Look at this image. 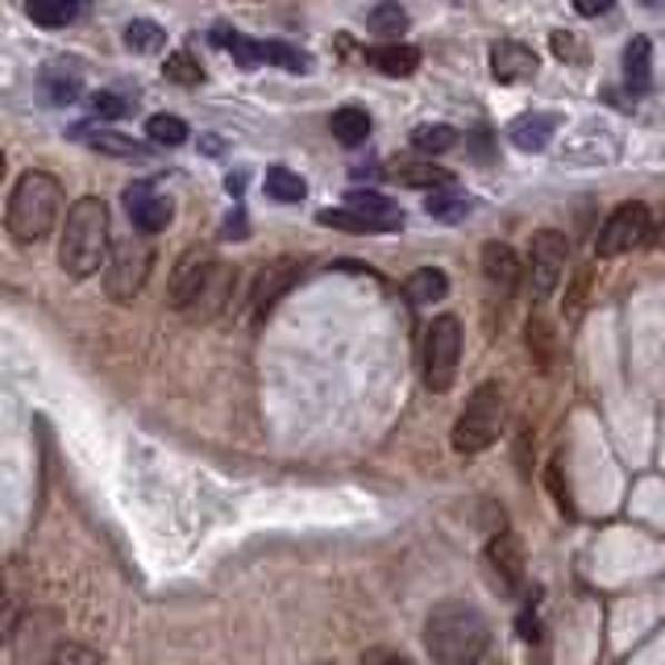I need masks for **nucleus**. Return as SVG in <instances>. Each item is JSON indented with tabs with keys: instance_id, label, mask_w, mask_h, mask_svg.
Masks as SVG:
<instances>
[{
	"instance_id": "43",
	"label": "nucleus",
	"mask_w": 665,
	"mask_h": 665,
	"mask_svg": "<svg viewBox=\"0 0 665 665\" xmlns=\"http://www.w3.org/2000/svg\"><path fill=\"white\" fill-rule=\"evenodd\" d=\"M574 9L583 17H603L607 9H616V0H574Z\"/></svg>"
},
{
	"instance_id": "3",
	"label": "nucleus",
	"mask_w": 665,
	"mask_h": 665,
	"mask_svg": "<svg viewBox=\"0 0 665 665\" xmlns=\"http://www.w3.org/2000/svg\"><path fill=\"white\" fill-rule=\"evenodd\" d=\"M59 212H63V188L50 171H26L17 179L13 196H9V212H4V225L17 241H42L59 225Z\"/></svg>"
},
{
	"instance_id": "49",
	"label": "nucleus",
	"mask_w": 665,
	"mask_h": 665,
	"mask_svg": "<svg viewBox=\"0 0 665 665\" xmlns=\"http://www.w3.org/2000/svg\"><path fill=\"white\" fill-rule=\"evenodd\" d=\"M0 175H4V150H0Z\"/></svg>"
},
{
	"instance_id": "34",
	"label": "nucleus",
	"mask_w": 665,
	"mask_h": 665,
	"mask_svg": "<svg viewBox=\"0 0 665 665\" xmlns=\"http://www.w3.org/2000/svg\"><path fill=\"white\" fill-rule=\"evenodd\" d=\"M162 71H167V80H171V83H183V88H196V83L205 80V67L196 63L188 50H175L171 59H167V67H162Z\"/></svg>"
},
{
	"instance_id": "46",
	"label": "nucleus",
	"mask_w": 665,
	"mask_h": 665,
	"mask_svg": "<svg viewBox=\"0 0 665 665\" xmlns=\"http://www.w3.org/2000/svg\"><path fill=\"white\" fill-rule=\"evenodd\" d=\"M649 246H665V208L657 212V217H653V241H649Z\"/></svg>"
},
{
	"instance_id": "41",
	"label": "nucleus",
	"mask_w": 665,
	"mask_h": 665,
	"mask_svg": "<svg viewBox=\"0 0 665 665\" xmlns=\"http://www.w3.org/2000/svg\"><path fill=\"white\" fill-rule=\"evenodd\" d=\"M545 487H549V495L557 499V507H562L566 516H574V499H570V492H566V478H562V466H557V461L545 470Z\"/></svg>"
},
{
	"instance_id": "29",
	"label": "nucleus",
	"mask_w": 665,
	"mask_h": 665,
	"mask_svg": "<svg viewBox=\"0 0 665 665\" xmlns=\"http://www.w3.org/2000/svg\"><path fill=\"white\" fill-rule=\"evenodd\" d=\"M413 146L420 150V155H445V150H454V146H458V129L441 126V121H433V126H416Z\"/></svg>"
},
{
	"instance_id": "30",
	"label": "nucleus",
	"mask_w": 665,
	"mask_h": 665,
	"mask_svg": "<svg viewBox=\"0 0 665 665\" xmlns=\"http://www.w3.org/2000/svg\"><path fill=\"white\" fill-rule=\"evenodd\" d=\"M162 42H167V33H162V26H155V21H129L126 26V47L133 50V54H159Z\"/></svg>"
},
{
	"instance_id": "1",
	"label": "nucleus",
	"mask_w": 665,
	"mask_h": 665,
	"mask_svg": "<svg viewBox=\"0 0 665 665\" xmlns=\"http://www.w3.org/2000/svg\"><path fill=\"white\" fill-rule=\"evenodd\" d=\"M112 254V225H109V205L100 196H83L67 208L63 221V241H59V267L71 279H88L109 262Z\"/></svg>"
},
{
	"instance_id": "6",
	"label": "nucleus",
	"mask_w": 665,
	"mask_h": 665,
	"mask_svg": "<svg viewBox=\"0 0 665 665\" xmlns=\"http://www.w3.org/2000/svg\"><path fill=\"white\" fill-rule=\"evenodd\" d=\"M150 267H155V246L142 238H126L117 241L105 262V296L117 304H129L142 296L146 279H150Z\"/></svg>"
},
{
	"instance_id": "19",
	"label": "nucleus",
	"mask_w": 665,
	"mask_h": 665,
	"mask_svg": "<svg viewBox=\"0 0 665 665\" xmlns=\"http://www.w3.org/2000/svg\"><path fill=\"white\" fill-rule=\"evenodd\" d=\"M370 63L379 67L383 76H391V80H408L420 67V50L408 47V42H383V47L370 50Z\"/></svg>"
},
{
	"instance_id": "10",
	"label": "nucleus",
	"mask_w": 665,
	"mask_h": 665,
	"mask_svg": "<svg viewBox=\"0 0 665 665\" xmlns=\"http://www.w3.org/2000/svg\"><path fill=\"white\" fill-rule=\"evenodd\" d=\"M570 262V241L557 229H540L533 238V254H528V275H533V291L537 300H545L557 284H562V270Z\"/></svg>"
},
{
	"instance_id": "12",
	"label": "nucleus",
	"mask_w": 665,
	"mask_h": 665,
	"mask_svg": "<svg viewBox=\"0 0 665 665\" xmlns=\"http://www.w3.org/2000/svg\"><path fill=\"white\" fill-rule=\"evenodd\" d=\"M126 208H129V221H133L138 234H162L175 217V205L167 200V196H159L150 183H129Z\"/></svg>"
},
{
	"instance_id": "24",
	"label": "nucleus",
	"mask_w": 665,
	"mask_h": 665,
	"mask_svg": "<svg viewBox=\"0 0 665 665\" xmlns=\"http://www.w3.org/2000/svg\"><path fill=\"white\" fill-rule=\"evenodd\" d=\"M425 208H428V217H433V221H441V225H458V221L470 217V200H466L461 191H449V188L433 191Z\"/></svg>"
},
{
	"instance_id": "37",
	"label": "nucleus",
	"mask_w": 665,
	"mask_h": 665,
	"mask_svg": "<svg viewBox=\"0 0 665 665\" xmlns=\"http://www.w3.org/2000/svg\"><path fill=\"white\" fill-rule=\"evenodd\" d=\"M258 47H262V63L287 67V71H304L308 67V59L296 47H287V42H258Z\"/></svg>"
},
{
	"instance_id": "11",
	"label": "nucleus",
	"mask_w": 665,
	"mask_h": 665,
	"mask_svg": "<svg viewBox=\"0 0 665 665\" xmlns=\"http://www.w3.org/2000/svg\"><path fill=\"white\" fill-rule=\"evenodd\" d=\"M304 275V262L300 258H275L267 267L254 275V287H250V312L254 317H267L275 304L284 300L291 287L300 284Z\"/></svg>"
},
{
	"instance_id": "27",
	"label": "nucleus",
	"mask_w": 665,
	"mask_h": 665,
	"mask_svg": "<svg viewBox=\"0 0 665 665\" xmlns=\"http://www.w3.org/2000/svg\"><path fill=\"white\" fill-rule=\"evenodd\" d=\"M229 284H234V270L229 267L212 270V279H208V287L200 291V300L191 304V317H212V312H221L225 296H229Z\"/></svg>"
},
{
	"instance_id": "14",
	"label": "nucleus",
	"mask_w": 665,
	"mask_h": 665,
	"mask_svg": "<svg viewBox=\"0 0 665 665\" xmlns=\"http://www.w3.org/2000/svg\"><path fill=\"white\" fill-rule=\"evenodd\" d=\"M487 562L495 566V574L507 583V590H516L524 583V570H528V549L516 533H499V537L487 545Z\"/></svg>"
},
{
	"instance_id": "39",
	"label": "nucleus",
	"mask_w": 665,
	"mask_h": 665,
	"mask_svg": "<svg viewBox=\"0 0 665 665\" xmlns=\"http://www.w3.org/2000/svg\"><path fill=\"white\" fill-rule=\"evenodd\" d=\"M50 665H100V653L80 645V641H63L59 653L50 657Z\"/></svg>"
},
{
	"instance_id": "47",
	"label": "nucleus",
	"mask_w": 665,
	"mask_h": 665,
	"mask_svg": "<svg viewBox=\"0 0 665 665\" xmlns=\"http://www.w3.org/2000/svg\"><path fill=\"white\" fill-rule=\"evenodd\" d=\"M478 159H492V129H478Z\"/></svg>"
},
{
	"instance_id": "25",
	"label": "nucleus",
	"mask_w": 665,
	"mask_h": 665,
	"mask_svg": "<svg viewBox=\"0 0 665 665\" xmlns=\"http://www.w3.org/2000/svg\"><path fill=\"white\" fill-rule=\"evenodd\" d=\"M624 76L633 88H649L653 76V42L649 38H633L628 50H624Z\"/></svg>"
},
{
	"instance_id": "5",
	"label": "nucleus",
	"mask_w": 665,
	"mask_h": 665,
	"mask_svg": "<svg viewBox=\"0 0 665 665\" xmlns=\"http://www.w3.org/2000/svg\"><path fill=\"white\" fill-rule=\"evenodd\" d=\"M420 363H425V383L428 391H449L458 379L461 363V320L454 312L428 320L425 346H420Z\"/></svg>"
},
{
	"instance_id": "28",
	"label": "nucleus",
	"mask_w": 665,
	"mask_h": 665,
	"mask_svg": "<svg viewBox=\"0 0 665 665\" xmlns=\"http://www.w3.org/2000/svg\"><path fill=\"white\" fill-rule=\"evenodd\" d=\"M267 196L270 200H279V205H300L304 196H308V183H304L296 171H287V167H270L267 171Z\"/></svg>"
},
{
	"instance_id": "35",
	"label": "nucleus",
	"mask_w": 665,
	"mask_h": 665,
	"mask_svg": "<svg viewBox=\"0 0 665 665\" xmlns=\"http://www.w3.org/2000/svg\"><path fill=\"white\" fill-rule=\"evenodd\" d=\"M42 88H47L50 105H71V100L80 96V76H71V71H47V76H42Z\"/></svg>"
},
{
	"instance_id": "45",
	"label": "nucleus",
	"mask_w": 665,
	"mask_h": 665,
	"mask_svg": "<svg viewBox=\"0 0 665 665\" xmlns=\"http://www.w3.org/2000/svg\"><path fill=\"white\" fill-rule=\"evenodd\" d=\"M520 636H524V641H540V628H537L533 607H524V612H520Z\"/></svg>"
},
{
	"instance_id": "4",
	"label": "nucleus",
	"mask_w": 665,
	"mask_h": 665,
	"mask_svg": "<svg viewBox=\"0 0 665 665\" xmlns=\"http://www.w3.org/2000/svg\"><path fill=\"white\" fill-rule=\"evenodd\" d=\"M504 433V387L499 383H483L475 396L466 399L458 425H454V449L458 454H483L492 449Z\"/></svg>"
},
{
	"instance_id": "38",
	"label": "nucleus",
	"mask_w": 665,
	"mask_h": 665,
	"mask_svg": "<svg viewBox=\"0 0 665 665\" xmlns=\"http://www.w3.org/2000/svg\"><path fill=\"white\" fill-rule=\"evenodd\" d=\"M586 296H590V270H574V284L566 291V320H578L586 312Z\"/></svg>"
},
{
	"instance_id": "33",
	"label": "nucleus",
	"mask_w": 665,
	"mask_h": 665,
	"mask_svg": "<svg viewBox=\"0 0 665 665\" xmlns=\"http://www.w3.org/2000/svg\"><path fill=\"white\" fill-rule=\"evenodd\" d=\"M317 221L329 225V229H346V234H379L375 221H366L363 212H354V208H325Z\"/></svg>"
},
{
	"instance_id": "8",
	"label": "nucleus",
	"mask_w": 665,
	"mask_h": 665,
	"mask_svg": "<svg viewBox=\"0 0 665 665\" xmlns=\"http://www.w3.org/2000/svg\"><path fill=\"white\" fill-rule=\"evenodd\" d=\"M59 645H63V628L50 612H21L13 636H9L17 665H50Z\"/></svg>"
},
{
	"instance_id": "26",
	"label": "nucleus",
	"mask_w": 665,
	"mask_h": 665,
	"mask_svg": "<svg viewBox=\"0 0 665 665\" xmlns=\"http://www.w3.org/2000/svg\"><path fill=\"white\" fill-rule=\"evenodd\" d=\"M92 150H105V155H117V159H142L146 146H138L126 133H112V129H80Z\"/></svg>"
},
{
	"instance_id": "40",
	"label": "nucleus",
	"mask_w": 665,
	"mask_h": 665,
	"mask_svg": "<svg viewBox=\"0 0 665 665\" xmlns=\"http://www.w3.org/2000/svg\"><path fill=\"white\" fill-rule=\"evenodd\" d=\"M126 112H129V105L117 92L92 96V117H100V121H117V117H126Z\"/></svg>"
},
{
	"instance_id": "44",
	"label": "nucleus",
	"mask_w": 665,
	"mask_h": 665,
	"mask_svg": "<svg viewBox=\"0 0 665 665\" xmlns=\"http://www.w3.org/2000/svg\"><path fill=\"white\" fill-rule=\"evenodd\" d=\"M363 665H413V662H404L399 653H391V649H370L363 657Z\"/></svg>"
},
{
	"instance_id": "22",
	"label": "nucleus",
	"mask_w": 665,
	"mask_h": 665,
	"mask_svg": "<svg viewBox=\"0 0 665 665\" xmlns=\"http://www.w3.org/2000/svg\"><path fill=\"white\" fill-rule=\"evenodd\" d=\"M332 138L341 146H363L366 138H370V117H366V109H358V105H346V109H337V117H332Z\"/></svg>"
},
{
	"instance_id": "7",
	"label": "nucleus",
	"mask_w": 665,
	"mask_h": 665,
	"mask_svg": "<svg viewBox=\"0 0 665 665\" xmlns=\"http://www.w3.org/2000/svg\"><path fill=\"white\" fill-rule=\"evenodd\" d=\"M649 241H653V212L645 205L628 200V205H619L603 221L595 250H599V258H619V254H633L641 246H649Z\"/></svg>"
},
{
	"instance_id": "18",
	"label": "nucleus",
	"mask_w": 665,
	"mask_h": 665,
	"mask_svg": "<svg viewBox=\"0 0 665 665\" xmlns=\"http://www.w3.org/2000/svg\"><path fill=\"white\" fill-rule=\"evenodd\" d=\"M387 171H391V179L408 183V188H449L454 183V175L428 159H391Z\"/></svg>"
},
{
	"instance_id": "16",
	"label": "nucleus",
	"mask_w": 665,
	"mask_h": 665,
	"mask_svg": "<svg viewBox=\"0 0 665 665\" xmlns=\"http://www.w3.org/2000/svg\"><path fill=\"white\" fill-rule=\"evenodd\" d=\"M557 133V117H540V112H528V117H516L507 126V142L524 150V155H540L545 146L554 142Z\"/></svg>"
},
{
	"instance_id": "15",
	"label": "nucleus",
	"mask_w": 665,
	"mask_h": 665,
	"mask_svg": "<svg viewBox=\"0 0 665 665\" xmlns=\"http://www.w3.org/2000/svg\"><path fill=\"white\" fill-rule=\"evenodd\" d=\"M483 275H487V284L492 287H499V291L512 296V291L520 287L524 267L512 246H504V241H487V246H483Z\"/></svg>"
},
{
	"instance_id": "31",
	"label": "nucleus",
	"mask_w": 665,
	"mask_h": 665,
	"mask_svg": "<svg viewBox=\"0 0 665 665\" xmlns=\"http://www.w3.org/2000/svg\"><path fill=\"white\" fill-rule=\"evenodd\" d=\"M146 138L159 146H183L188 142V126L179 117H171V112H159V117L146 121Z\"/></svg>"
},
{
	"instance_id": "9",
	"label": "nucleus",
	"mask_w": 665,
	"mask_h": 665,
	"mask_svg": "<svg viewBox=\"0 0 665 665\" xmlns=\"http://www.w3.org/2000/svg\"><path fill=\"white\" fill-rule=\"evenodd\" d=\"M217 267H221V262H217V254L208 250V246H191V250L175 262L171 284H167V300H171V308L191 312V304L200 300V291L208 287V279H212V270Z\"/></svg>"
},
{
	"instance_id": "20",
	"label": "nucleus",
	"mask_w": 665,
	"mask_h": 665,
	"mask_svg": "<svg viewBox=\"0 0 665 665\" xmlns=\"http://www.w3.org/2000/svg\"><path fill=\"white\" fill-rule=\"evenodd\" d=\"M404 296H408V304H441L445 296H449V275H445L441 267H420L408 275V284H404Z\"/></svg>"
},
{
	"instance_id": "2",
	"label": "nucleus",
	"mask_w": 665,
	"mask_h": 665,
	"mask_svg": "<svg viewBox=\"0 0 665 665\" xmlns=\"http://www.w3.org/2000/svg\"><path fill=\"white\" fill-rule=\"evenodd\" d=\"M492 645V628L470 603H441L425 624V649L437 665H478Z\"/></svg>"
},
{
	"instance_id": "23",
	"label": "nucleus",
	"mask_w": 665,
	"mask_h": 665,
	"mask_svg": "<svg viewBox=\"0 0 665 665\" xmlns=\"http://www.w3.org/2000/svg\"><path fill=\"white\" fill-rule=\"evenodd\" d=\"M366 26H370V33L383 38V42H396V38L408 33V13L399 9L396 0H383V4H375V13H370Z\"/></svg>"
},
{
	"instance_id": "50",
	"label": "nucleus",
	"mask_w": 665,
	"mask_h": 665,
	"mask_svg": "<svg viewBox=\"0 0 665 665\" xmlns=\"http://www.w3.org/2000/svg\"><path fill=\"white\" fill-rule=\"evenodd\" d=\"M645 4H665V0H645Z\"/></svg>"
},
{
	"instance_id": "42",
	"label": "nucleus",
	"mask_w": 665,
	"mask_h": 665,
	"mask_svg": "<svg viewBox=\"0 0 665 665\" xmlns=\"http://www.w3.org/2000/svg\"><path fill=\"white\" fill-rule=\"evenodd\" d=\"M17 619H21V607L13 599H0V641H9L17 628Z\"/></svg>"
},
{
	"instance_id": "36",
	"label": "nucleus",
	"mask_w": 665,
	"mask_h": 665,
	"mask_svg": "<svg viewBox=\"0 0 665 665\" xmlns=\"http://www.w3.org/2000/svg\"><path fill=\"white\" fill-rule=\"evenodd\" d=\"M554 54L562 59V63H586L590 59V50H586V42L578 38V33H570V30H554Z\"/></svg>"
},
{
	"instance_id": "32",
	"label": "nucleus",
	"mask_w": 665,
	"mask_h": 665,
	"mask_svg": "<svg viewBox=\"0 0 665 665\" xmlns=\"http://www.w3.org/2000/svg\"><path fill=\"white\" fill-rule=\"evenodd\" d=\"M528 346H533V358H537V366H554V329H549V320L540 317V312H533V320H528Z\"/></svg>"
},
{
	"instance_id": "13",
	"label": "nucleus",
	"mask_w": 665,
	"mask_h": 665,
	"mask_svg": "<svg viewBox=\"0 0 665 665\" xmlns=\"http://www.w3.org/2000/svg\"><path fill=\"white\" fill-rule=\"evenodd\" d=\"M492 71L499 83H524L540 71V59H537V50H528L524 42H495Z\"/></svg>"
},
{
	"instance_id": "17",
	"label": "nucleus",
	"mask_w": 665,
	"mask_h": 665,
	"mask_svg": "<svg viewBox=\"0 0 665 665\" xmlns=\"http://www.w3.org/2000/svg\"><path fill=\"white\" fill-rule=\"evenodd\" d=\"M346 208H354V212H363L366 221H375V229L379 234H387V229H399V208L391 196H383V191H349L346 196Z\"/></svg>"
},
{
	"instance_id": "21",
	"label": "nucleus",
	"mask_w": 665,
	"mask_h": 665,
	"mask_svg": "<svg viewBox=\"0 0 665 665\" xmlns=\"http://www.w3.org/2000/svg\"><path fill=\"white\" fill-rule=\"evenodd\" d=\"M26 13L42 30H63L80 17V0H26Z\"/></svg>"
},
{
	"instance_id": "48",
	"label": "nucleus",
	"mask_w": 665,
	"mask_h": 665,
	"mask_svg": "<svg viewBox=\"0 0 665 665\" xmlns=\"http://www.w3.org/2000/svg\"><path fill=\"white\" fill-rule=\"evenodd\" d=\"M225 188H229V196H241V191H246V175L234 171L229 179H225Z\"/></svg>"
}]
</instances>
